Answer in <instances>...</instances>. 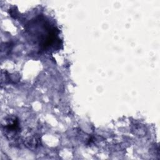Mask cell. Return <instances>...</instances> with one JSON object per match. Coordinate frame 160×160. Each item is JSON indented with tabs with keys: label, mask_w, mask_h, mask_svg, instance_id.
I'll use <instances>...</instances> for the list:
<instances>
[{
	"label": "cell",
	"mask_w": 160,
	"mask_h": 160,
	"mask_svg": "<svg viewBox=\"0 0 160 160\" xmlns=\"http://www.w3.org/2000/svg\"><path fill=\"white\" fill-rule=\"evenodd\" d=\"M7 124L4 126V130H6L8 132V134H9V133H16L19 129L18 126V121L16 119V118H9L6 120Z\"/></svg>",
	"instance_id": "obj_1"
}]
</instances>
